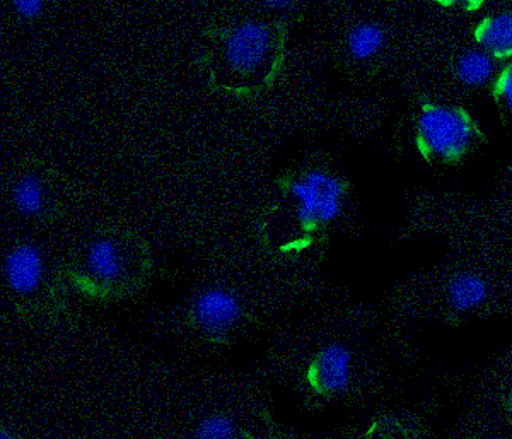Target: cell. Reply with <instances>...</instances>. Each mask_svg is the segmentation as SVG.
Instances as JSON below:
<instances>
[{"label":"cell","instance_id":"2","mask_svg":"<svg viewBox=\"0 0 512 439\" xmlns=\"http://www.w3.org/2000/svg\"><path fill=\"white\" fill-rule=\"evenodd\" d=\"M483 141L475 118L465 108L425 103L415 123V144L427 163H460Z\"/></svg>","mask_w":512,"mask_h":439},{"label":"cell","instance_id":"14","mask_svg":"<svg viewBox=\"0 0 512 439\" xmlns=\"http://www.w3.org/2000/svg\"><path fill=\"white\" fill-rule=\"evenodd\" d=\"M492 96L495 103L512 117V64L502 69L492 84Z\"/></svg>","mask_w":512,"mask_h":439},{"label":"cell","instance_id":"15","mask_svg":"<svg viewBox=\"0 0 512 439\" xmlns=\"http://www.w3.org/2000/svg\"><path fill=\"white\" fill-rule=\"evenodd\" d=\"M12 7L19 18L36 19L45 9V0H12Z\"/></svg>","mask_w":512,"mask_h":439},{"label":"cell","instance_id":"12","mask_svg":"<svg viewBox=\"0 0 512 439\" xmlns=\"http://www.w3.org/2000/svg\"><path fill=\"white\" fill-rule=\"evenodd\" d=\"M386 41L384 30L376 23H361L354 26L347 36L350 57L367 62L381 53Z\"/></svg>","mask_w":512,"mask_h":439},{"label":"cell","instance_id":"7","mask_svg":"<svg viewBox=\"0 0 512 439\" xmlns=\"http://www.w3.org/2000/svg\"><path fill=\"white\" fill-rule=\"evenodd\" d=\"M354 375V354L342 342H330L316 352L308 368L309 387L325 399L347 392Z\"/></svg>","mask_w":512,"mask_h":439},{"label":"cell","instance_id":"5","mask_svg":"<svg viewBox=\"0 0 512 439\" xmlns=\"http://www.w3.org/2000/svg\"><path fill=\"white\" fill-rule=\"evenodd\" d=\"M245 318V305L231 287H202L190 303V320L200 334L224 342Z\"/></svg>","mask_w":512,"mask_h":439},{"label":"cell","instance_id":"1","mask_svg":"<svg viewBox=\"0 0 512 439\" xmlns=\"http://www.w3.org/2000/svg\"><path fill=\"white\" fill-rule=\"evenodd\" d=\"M149 270L146 245L130 233L106 231L77 252L70 277L81 291L118 298L139 286Z\"/></svg>","mask_w":512,"mask_h":439},{"label":"cell","instance_id":"6","mask_svg":"<svg viewBox=\"0 0 512 439\" xmlns=\"http://www.w3.org/2000/svg\"><path fill=\"white\" fill-rule=\"evenodd\" d=\"M4 279L11 294L31 301L47 293L50 265L45 253L35 243H18L4 258Z\"/></svg>","mask_w":512,"mask_h":439},{"label":"cell","instance_id":"8","mask_svg":"<svg viewBox=\"0 0 512 439\" xmlns=\"http://www.w3.org/2000/svg\"><path fill=\"white\" fill-rule=\"evenodd\" d=\"M446 298L449 306L458 313L477 310L489 298V286L482 276L470 270H461L449 277Z\"/></svg>","mask_w":512,"mask_h":439},{"label":"cell","instance_id":"17","mask_svg":"<svg viewBox=\"0 0 512 439\" xmlns=\"http://www.w3.org/2000/svg\"><path fill=\"white\" fill-rule=\"evenodd\" d=\"M262 2L270 9H275V11H286L289 7L294 6L297 0H262Z\"/></svg>","mask_w":512,"mask_h":439},{"label":"cell","instance_id":"10","mask_svg":"<svg viewBox=\"0 0 512 439\" xmlns=\"http://www.w3.org/2000/svg\"><path fill=\"white\" fill-rule=\"evenodd\" d=\"M11 200L18 214L30 219L48 212V188L38 175H23L12 185Z\"/></svg>","mask_w":512,"mask_h":439},{"label":"cell","instance_id":"11","mask_svg":"<svg viewBox=\"0 0 512 439\" xmlns=\"http://www.w3.org/2000/svg\"><path fill=\"white\" fill-rule=\"evenodd\" d=\"M494 74L495 59L482 48L466 50L456 60V77L470 88L487 84Z\"/></svg>","mask_w":512,"mask_h":439},{"label":"cell","instance_id":"18","mask_svg":"<svg viewBox=\"0 0 512 439\" xmlns=\"http://www.w3.org/2000/svg\"><path fill=\"white\" fill-rule=\"evenodd\" d=\"M14 438H16V433H14L11 428H6V426H2V428H0V439Z\"/></svg>","mask_w":512,"mask_h":439},{"label":"cell","instance_id":"13","mask_svg":"<svg viewBox=\"0 0 512 439\" xmlns=\"http://www.w3.org/2000/svg\"><path fill=\"white\" fill-rule=\"evenodd\" d=\"M193 436L200 439H236L241 436V428L231 414L212 412L195 424Z\"/></svg>","mask_w":512,"mask_h":439},{"label":"cell","instance_id":"9","mask_svg":"<svg viewBox=\"0 0 512 439\" xmlns=\"http://www.w3.org/2000/svg\"><path fill=\"white\" fill-rule=\"evenodd\" d=\"M475 40L478 47L492 55L495 60L512 57V14L501 12L483 19L475 28Z\"/></svg>","mask_w":512,"mask_h":439},{"label":"cell","instance_id":"4","mask_svg":"<svg viewBox=\"0 0 512 439\" xmlns=\"http://www.w3.org/2000/svg\"><path fill=\"white\" fill-rule=\"evenodd\" d=\"M274 57V36L267 24L248 19L229 31L222 47L227 71L241 81H256Z\"/></svg>","mask_w":512,"mask_h":439},{"label":"cell","instance_id":"16","mask_svg":"<svg viewBox=\"0 0 512 439\" xmlns=\"http://www.w3.org/2000/svg\"><path fill=\"white\" fill-rule=\"evenodd\" d=\"M437 4L444 7H453V9H463V11H477L482 7L485 0H436Z\"/></svg>","mask_w":512,"mask_h":439},{"label":"cell","instance_id":"3","mask_svg":"<svg viewBox=\"0 0 512 439\" xmlns=\"http://www.w3.org/2000/svg\"><path fill=\"white\" fill-rule=\"evenodd\" d=\"M294 221L304 235H316L344 214L347 185L333 173L309 170L289 185Z\"/></svg>","mask_w":512,"mask_h":439}]
</instances>
